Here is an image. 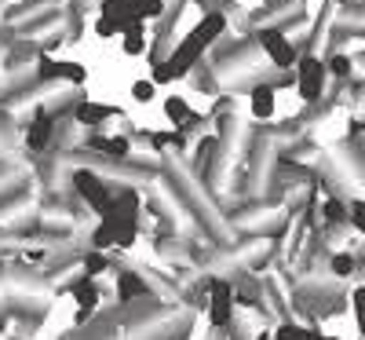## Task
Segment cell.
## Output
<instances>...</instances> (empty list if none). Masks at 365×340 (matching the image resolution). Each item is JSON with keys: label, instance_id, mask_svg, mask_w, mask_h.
I'll use <instances>...</instances> for the list:
<instances>
[{"label": "cell", "instance_id": "1", "mask_svg": "<svg viewBox=\"0 0 365 340\" xmlns=\"http://www.w3.org/2000/svg\"><path fill=\"white\" fill-rule=\"evenodd\" d=\"M161 158V183H165V194L182 209V212H190V220L212 238V245H234V224H230V216L216 209V201L208 198V187H205V179L187 169L179 158H175V150H165L158 154Z\"/></svg>", "mask_w": 365, "mask_h": 340}, {"label": "cell", "instance_id": "2", "mask_svg": "<svg viewBox=\"0 0 365 340\" xmlns=\"http://www.w3.org/2000/svg\"><path fill=\"white\" fill-rule=\"evenodd\" d=\"M212 66H216V74L223 77V88H227L234 77L267 66V55H263V48H259L256 34L220 37V41H216V51H212Z\"/></svg>", "mask_w": 365, "mask_h": 340}, {"label": "cell", "instance_id": "3", "mask_svg": "<svg viewBox=\"0 0 365 340\" xmlns=\"http://www.w3.org/2000/svg\"><path fill=\"white\" fill-rule=\"evenodd\" d=\"M70 183H73V191L91 205V212H96V216H103V212L113 205V191H117V183H110V176H103L99 169L77 165V169H73V176H70Z\"/></svg>", "mask_w": 365, "mask_h": 340}, {"label": "cell", "instance_id": "4", "mask_svg": "<svg viewBox=\"0 0 365 340\" xmlns=\"http://www.w3.org/2000/svg\"><path fill=\"white\" fill-rule=\"evenodd\" d=\"M329 63L325 55H299L296 63V96L303 103H322L329 91Z\"/></svg>", "mask_w": 365, "mask_h": 340}, {"label": "cell", "instance_id": "5", "mask_svg": "<svg viewBox=\"0 0 365 340\" xmlns=\"http://www.w3.org/2000/svg\"><path fill=\"white\" fill-rule=\"evenodd\" d=\"M252 34H256V41H259V48H263V55H267L270 66H278V70H296L299 48H296V41H292L289 34H282V29H274V26H256Z\"/></svg>", "mask_w": 365, "mask_h": 340}, {"label": "cell", "instance_id": "6", "mask_svg": "<svg viewBox=\"0 0 365 340\" xmlns=\"http://www.w3.org/2000/svg\"><path fill=\"white\" fill-rule=\"evenodd\" d=\"M8 307H11V319L19 322V333L22 336H34L44 326L48 311H51V304L41 300V293H11L8 296Z\"/></svg>", "mask_w": 365, "mask_h": 340}, {"label": "cell", "instance_id": "7", "mask_svg": "<svg viewBox=\"0 0 365 340\" xmlns=\"http://www.w3.org/2000/svg\"><path fill=\"white\" fill-rule=\"evenodd\" d=\"M37 59H41V41L15 37V44L4 51V59H0V70H4V77L34 74V70H37Z\"/></svg>", "mask_w": 365, "mask_h": 340}, {"label": "cell", "instance_id": "8", "mask_svg": "<svg viewBox=\"0 0 365 340\" xmlns=\"http://www.w3.org/2000/svg\"><path fill=\"white\" fill-rule=\"evenodd\" d=\"M37 77L48 81V84H84L88 81V70L81 63H63V59H55L51 51H41Z\"/></svg>", "mask_w": 365, "mask_h": 340}, {"label": "cell", "instance_id": "9", "mask_svg": "<svg viewBox=\"0 0 365 340\" xmlns=\"http://www.w3.org/2000/svg\"><path fill=\"white\" fill-rule=\"evenodd\" d=\"M234 307H237L234 282L216 274V282H212V296H208V322L212 326H230L234 322Z\"/></svg>", "mask_w": 365, "mask_h": 340}, {"label": "cell", "instance_id": "10", "mask_svg": "<svg viewBox=\"0 0 365 340\" xmlns=\"http://www.w3.org/2000/svg\"><path fill=\"white\" fill-rule=\"evenodd\" d=\"M34 183L37 179H15L8 187H0V220H8V216H19L34 205Z\"/></svg>", "mask_w": 365, "mask_h": 340}, {"label": "cell", "instance_id": "11", "mask_svg": "<svg viewBox=\"0 0 365 340\" xmlns=\"http://www.w3.org/2000/svg\"><path fill=\"white\" fill-rule=\"evenodd\" d=\"M8 282H15L19 289H29V293H48V289H55V278H51L44 267H34V260L8 264Z\"/></svg>", "mask_w": 365, "mask_h": 340}, {"label": "cell", "instance_id": "12", "mask_svg": "<svg viewBox=\"0 0 365 340\" xmlns=\"http://www.w3.org/2000/svg\"><path fill=\"white\" fill-rule=\"evenodd\" d=\"M63 19H66V8H51V11H37L29 15L15 26L19 37H29V41H41L48 34H55V29H63Z\"/></svg>", "mask_w": 365, "mask_h": 340}, {"label": "cell", "instance_id": "13", "mask_svg": "<svg viewBox=\"0 0 365 340\" xmlns=\"http://www.w3.org/2000/svg\"><path fill=\"white\" fill-rule=\"evenodd\" d=\"M154 289H150L146 274L139 267H117V307H125L139 296H150Z\"/></svg>", "mask_w": 365, "mask_h": 340}, {"label": "cell", "instance_id": "14", "mask_svg": "<svg viewBox=\"0 0 365 340\" xmlns=\"http://www.w3.org/2000/svg\"><path fill=\"white\" fill-rule=\"evenodd\" d=\"M120 329H125V326L117 322V315L106 311V315H99L96 322H88V329H84V326L70 329L63 340H120Z\"/></svg>", "mask_w": 365, "mask_h": 340}, {"label": "cell", "instance_id": "15", "mask_svg": "<svg viewBox=\"0 0 365 340\" xmlns=\"http://www.w3.org/2000/svg\"><path fill=\"white\" fill-rule=\"evenodd\" d=\"M154 253L168 264H182V260H194L197 256V245L179 238V234H154Z\"/></svg>", "mask_w": 365, "mask_h": 340}, {"label": "cell", "instance_id": "16", "mask_svg": "<svg viewBox=\"0 0 365 340\" xmlns=\"http://www.w3.org/2000/svg\"><path fill=\"white\" fill-rule=\"evenodd\" d=\"M73 117H77V125H88L91 132H103L106 129V121H113V117H125L117 106H106V103H91V99H81L77 103V110H73Z\"/></svg>", "mask_w": 365, "mask_h": 340}, {"label": "cell", "instance_id": "17", "mask_svg": "<svg viewBox=\"0 0 365 340\" xmlns=\"http://www.w3.org/2000/svg\"><path fill=\"white\" fill-rule=\"evenodd\" d=\"M190 81H194V88H197V91H205V96H212V99L223 96V77L216 74V66H212V59H208V63L201 59V63L190 70Z\"/></svg>", "mask_w": 365, "mask_h": 340}, {"label": "cell", "instance_id": "18", "mask_svg": "<svg viewBox=\"0 0 365 340\" xmlns=\"http://www.w3.org/2000/svg\"><path fill=\"white\" fill-rule=\"evenodd\" d=\"M311 154H322L318 146H314V139L303 132V136H296V139H289V143H278V158L282 161H307Z\"/></svg>", "mask_w": 365, "mask_h": 340}, {"label": "cell", "instance_id": "19", "mask_svg": "<svg viewBox=\"0 0 365 340\" xmlns=\"http://www.w3.org/2000/svg\"><path fill=\"white\" fill-rule=\"evenodd\" d=\"M274 106H278V88H270V84L252 88V117L256 121H270Z\"/></svg>", "mask_w": 365, "mask_h": 340}, {"label": "cell", "instance_id": "20", "mask_svg": "<svg viewBox=\"0 0 365 340\" xmlns=\"http://www.w3.org/2000/svg\"><path fill=\"white\" fill-rule=\"evenodd\" d=\"M73 300H77V307H81V311H96V307H99V300H103V289L96 286V278H91V274H84L81 282L73 286Z\"/></svg>", "mask_w": 365, "mask_h": 340}, {"label": "cell", "instance_id": "21", "mask_svg": "<svg viewBox=\"0 0 365 340\" xmlns=\"http://www.w3.org/2000/svg\"><path fill=\"white\" fill-rule=\"evenodd\" d=\"M120 4H125L139 22H158L165 15V8H168L165 0H120Z\"/></svg>", "mask_w": 365, "mask_h": 340}, {"label": "cell", "instance_id": "22", "mask_svg": "<svg viewBox=\"0 0 365 340\" xmlns=\"http://www.w3.org/2000/svg\"><path fill=\"white\" fill-rule=\"evenodd\" d=\"M125 41H120V48H125V55H146L150 51V37H146V22H135L132 29H125V34H120Z\"/></svg>", "mask_w": 365, "mask_h": 340}, {"label": "cell", "instance_id": "23", "mask_svg": "<svg viewBox=\"0 0 365 340\" xmlns=\"http://www.w3.org/2000/svg\"><path fill=\"white\" fill-rule=\"evenodd\" d=\"M329 271H332V278H340V282L354 278V274H358V256H354V249H347V253H332Z\"/></svg>", "mask_w": 365, "mask_h": 340}, {"label": "cell", "instance_id": "24", "mask_svg": "<svg viewBox=\"0 0 365 340\" xmlns=\"http://www.w3.org/2000/svg\"><path fill=\"white\" fill-rule=\"evenodd\" d=\"M325 63H329V74L336 81H351V74H354V55L351 51H329Z\"/></svg>", "mask_w": 365, "mask_h": 340}, {"label": "cell", "instance_id": "25", "mask_svg": "<svg viewBox=\"0 0 365 340\" xmlns=\"http://www.w3.org/2000/svg\"><path fill=\"white\" fill-rule=\"evenodd\" d=\"M19 143V121H15V110L0 106V146L11 150Z\"/></svg>", "mask_w": 365, "mask_h": 340}, {"label": "cell", "instance_id": "26", "mask_svg": "<svg viewBox=\"0 0 365 340\" xmlns=\"http://www.w3.org/2000/svg\"><path fill=\"white\" fill-rule=\"evenodd\" d=\"M165 114H168L172 125L179 129V125H187V117H190L194 110H190V99H187V96H168V99H165Z\"/></svg>", "mask_w": 365, "mask_h": 340}, {"label": "cell", "instance_id": "27", "mask_svg": "<svg viewBox=\"0 0 365 340\" xmlns=\"http://www.w3.org/2000/svg\"><path fill=\"white\" fill-rule=\"evenodd\" d=\"M81 267H84V274H103V271H110V256H106V249H88L84 253V260H81Z\"/></svg>", "mask_w": 365, "mask_h": 340}, {"label": "cell", "instance_id": "28", "mask_svg": "<svg viewBox=\"0 0 365 340\" xmlns=\"http://www.w3.org/2000/svg\"><path fill=\"white\" fill-rule=\"evenodd\" d=\"M351 227L365 238V198H351Z\"/></svg>", "mask_w": 365, "mask_h": 340}, {"label": "cell", "instance_id": "29", "mask_svg": "<svg viewBox=\"0 0 365 340\" xmlns=\"http://www.w3.org/2000/svg\"><path fill=\"white\" fill-rule=\"evenodd\" d=\"M132 96H135V103H150V99L158 96V81L154 77H150V81H135L132 84Z\"/></svg>", "mask_w": 365, "mask_h": 340}, {"label": "cell", "instance_id": "30", "mask_svg": "<svg viewBox=\"0 0 365 340\" xmlns=\"http://www.w3.org/2000/svg\"><path fill=\"white\" fill-rule=\"evenodd\" d=\"M340 4V15L347 19H365V0H336Z\"/></svg>", "mask_w": 365, "mask_h": 340}, {"label": "cell", "instance_id": "31", "mask_svg": "<svg viewBox=\"0 0 365 340\" xmlns=\"http://www.w3.org/2000/svg\"><path fill=\"white\" fill-rule=\"evenodd\" d=\"M230 340H256V333L249 329V322H241V319L234 315V322H230Z\"/></svg>", "mask_w": 365, "mask_h": 340}, {"label": "cell", "instance_id": "32", "mask_svg": "<svg viewBox=\"0 0 365 340\" xmlns=\"http://www.w3.org/2000/svg\"><path fill=\"white\" fill-rule=\"evenodd\" d=\"M15 179H22V169H15L8 158L0 161V187H8V183H15Z\"/></svg>", "mask_w": 365, "mask_h": 340}, {"label": "cell", "instance_id": "33", "mask_svg": "<svg viewBox=\"0 0 365 340\" xmlns=\"http://www.w3.org/2000/svg\"><path fill=\"white\" fill-rule=\"evenodd\" d=\"M96 34H99V37H120V29H117V22H113V19L99 15V19H96Z\"/></svg>", "mask_w": 365, "mask_h": 340}, {"label": "cell", "instance_id": "34", "mask_svg": "<svg viewBox=\"0 0 365 340\" xmlns=\"http://www.w3.org/2000/svg\"><path fill=\"white\" fill-rule=\"evenodd\" d=\"M190 4H197L201 11H227L234 0H190Z\"/></svg>", "mask_w": 365, "mask_h": 340}, {"label": "cell", "instance_id": "35", "mask_svg": "<svg viewBox=\"0 0 365 340\" xmlns=\"http://www.w3.org/2000/svg\"><path fill=\"white\" fill-rule=\"evenodd\" d=\"M351 307H354V315H358V319H365V282L351 293Z\"/></svg>", "mask_w": 365, "mask_h": 340}, {"label": "cell", "instance_id": "36", "mask_svg": "<svg viewBox=\"0 0 365 340\" xmlns=\"http://www.w3.org/2000/svg\"><path fill=\"white\" fill-rule=\"evenodd\" d=\"M11 322V307H8V296H0V329H8Z\"/></svg>", "mask_w": 365, "mask_h": 340}, {"label": "cell", "instance_id": "37", "mask_svg": "<svg viewBox=\"0 0 365 340\" xmlns=\"http://www.w3.org/2000/svg\"><path fill=\"white\" fill-rule=\"evenodd\" d=\"M354 256H358V274L354 278H361V282H365V245H354Z\"/></svg>", "mask_w": 365, "mask_h": 340}, {"label": "cell", "instance_id": "38", "mask_svg": "<svg viewBox=\"0 0 365 340\" xmlns=\"http://www.w3.org/2000/svg\"><path fill=\"white\" fill-rule=\"evenodd\" d=\"M354 55V74H365V51H351Z\"/></svg>", "mask_w": 365, "mask_h": 340}, {"label": "cell", "instance_id": "39", "mask_svg": "<svg viewBox=\"0 0 365 340\" xmlns=\"http://www.w3.org/2000/svg\"><path fill=\"white\" fill-rule=\"evenodd\" d=\"M4 282H8V264L0 260V286H4Z\"/></svg>", "mask_w": 365, "mask_h": 340}, {"label": "cell", "instance_id": "40", "mask_svg": "<svg viewBox=\"0 0 365 340\" xmlns=\"http://www.w3.org/2000/svg\"><path fill=\"white\" fill-rule=\"evenodd\" d=\"M8 4H11V0H0V19H4V11H8Z\"/></svg>", "mask_w": 365, "mask_h": 340}, {"label": "cell", "instance_id": "41", "mask_svg": "<svg viewBox=\"0 0 365 340\" xmlns=\"http://www.w3.org/2000/svg\"><path fill=\"white\" fill-rule=\"evenodd\" d=\"M0 238H11V231H8V227H0Z\"/></svg>", "mask_w": 365, "mask_h": 340}, {"label": "cell", "instance_id": "42", "mask_svg": "<svg viewBox=\"0 0 365 340\" xmlns=\"http://www.w3.org/2000/svg\"><path fill=\"white\" fill-rule=\"evenodd\" d=\"M322 340H340V336H325V333H322Z\"/></svg>", "mask_w": 365, "mask_h": 340}, {"label": "cell", "instance_id": "43", "mask_svg": "<svg viewBox=\"0 0 365 340\" xmlns=\"http://www.w3.org/2000/svg\"><path fill=\"white\" fill-rule=\"evenodd\" d=\"M4 154H8V150H4V146H0V161H4Z\"/></svg>", "mask_w": 365, "mask_h": 340}, {"label": "cell", "instance_id": "44", "mask_svg": "<svg viewBox=\"0 0 365 340\" xmlns=\"http://www.w3.org/2000/svg\"><path fill=\"white\" fill-rule=\"evenodd\" d=\"M256 340H274V336H267V333H263V336H256Z\"/></svg>", "mask_w": 365, "mask_h": 340}, {"label": "cell", "instance_id": "45", "mask_svg": "<svg viewBox=\"0 0 365 340\" xmlns=\"http://www.w3.org/2000/svg\"><path fill=\"white\" fill-rule=\"evenodd\" d=\"M8 340H26V336H8Z\"/></svg>", "mask_w": 365, "mask_h": 340}, {"label": "cell", "instance_id": "46", "mask_svg": "<svg viewBox=\"0 0 365 340\" xmlns=\"http://www.w3.org/2000/svg\"><path fill=\"white\" fill-rule=\"evenodd\" d=\"M332 4H336V0H332Z\"/></svg>", "mask_w": 365, "mask_h": 340}]
</instances>
